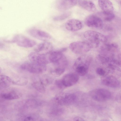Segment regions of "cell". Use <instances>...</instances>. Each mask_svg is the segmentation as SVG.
Segmentation results:
<instances>
[{
    "instance_id": "cell-1",
    "label": "cell",
    "mask_w": 121,
    "mask_h": 121,
    "mask_svg": "<svg viewBox=\"0 0 121 121\" xmlns=\"http://www.w3.org/2000/svg\"><path fill=\"white\" fill-rule=\"evenodd\" d=\"M92 60L91 56L83 55L78 57L74 63L73 68L78 75L83 76L87 72Z\"/></svg>"
},
{
    "instance_id": "cell-2",
    "label": "cell",
    "mask_w": 121,
    "mask_h": 121,
    "mask_svg": "<svg viewBox=\"0 0 121 121\" xmlns=\"http://www.w3.org/2000/svg\"><path fill=\"white\" fill-rule=\"evenodd\" d=\"M84 38L90 44L92 48L98 47L101 43L106 42V36L98 32L92 30L85 31L83 34Z\"/></svg>"
},
{
    "instance_id": "cell-3",
    "label": "cell",
    "mask_w": 121,
    "mask_h": 121,
    "mask_svg": "<svg viewBox=\"0 0 121 121\" xmlns=\"http://www.w3.org/2000/svg\"><path fill=\"white\" fill-rule=\"evenodd\" d=\"M9 43H15L19 46L24 48H31L35 46L36 43L33 40L22 35H17L11 39L6 40Z\"/></svg>"
},
{
    "instance_id": "cell-4",
    "label": "cell",
    "mask_w": 121,
    "mask_h": 121,
    "mask_svg": "<svg viewBox=\"0 0 121 121\" xmlns=\"http://www.w3.org/2000/svg\"><path fill=\"white\" fill-rule=\"evenodd\" d=\"M69 47L72 52L77 54L86 53L92 48L90 44L86 41L72 42L70 44Z\"/></svg>"
},
{
    "instance_id": "cell-5",
    "label": "cell",
    "mask_w": 121,
    "mask_h": 121,
    "mask_svg": "<svg viewBox=\"0 0 121 121\" xmlns=\"http://www.w3.org/2000/svg\"><path fill=\"white\" fill-rule=\"evenodd\" d=\"M21 68L30 73L38 74L43 73L46 70V65L30 62H26L22 64Z\"/></svg>"
},
{
    "instance_id": "cell-6",
    "label": "cell",
    "mask_w": 121,
    "mask_h": 121,
    "mask_svg": "<svg viewBox=\"0 0 121 121\" xmlns=\"http://www.w3.org/2000/svg\"><path fill=\"white\" fill-rule=\"evenodd\" d=\"M91 97L98 102L107 101L111 97V94L108 90L104 88H99L92 91L90 93Z\"/></svg>"
},
{
    "instance_id": "cell-7",
    "label": "cell",
    "mask_w": 121,
    "mask_h": 121,
    "mask_svg": "<svg viewBox=\"0 0 121 121\" xmlns=\"http://www.w3.org/2000/svg\"><path fill=\"white\" fill-rule=\"evenodd\" d=\"M48 54H43L35 52L30 53L28 58L30 61L39 64L46 65L50 63L48 58Z\"/></svg>"
},
{
    "instance_id": "cell-8",
    "label": "cell",
    "mask_w": 121,
    "mask_h": 121,
    "mask_svg": "<svg viewBox=\"0 0 121 121\" xmlns=\"http://www.w3.org/2000/svg\"><path fill=\"white\" fill-rule=\"evenodd\" d=\"M28 32L33 37L44 41H48L52 38L50 35L47 32L38 29H30L28 30Z\"/></svg>"
},
{
    "instance_id": "cell-9",
    "label": "cell",
    "mask_w": 121,
    "mask_h": 121,
    "mask_svg": "<svg viewBox=\"0 0 121 121\" xmlns=\"http://www.w3.org/2000/svg\"><path fill=\"white\" fill-rule=\"evenodd\" d=\"M85 22L87 26L90 27L100 29L103 26V23L101 19L95 15L88 16L85 19Z\"/></svg>"
},
{
    "instance_id": "cell-10",
    "label": "cell",
    "mask_w": 121,
    "mask_h": 121,
    "mask_svg": "<svg viewBox=\"0 0 121 121\" xmlns=\"http://www.w3.org/2000/svg\"><path fill=\"white\" fill-rule=\"evenodd\" d=\"M101 82L103 85L111 88L117 87L120 85V83L118 78L112 75L108 74H106L102 77Z\"/></svg>"
},
{
    "instance_id": "cell-11",
    "label": "cell",
    "mask_w": 121,
    "mask_h": 121,
    "mask_svg": "<svg viewBox=\"0 0 121 121\" xmlns=\"http://www.w3.org/2000/svg\"><path fill=\"white\" fill-rule=\"evenodd\" d=\"M78 0H58L56 4L57 9L60 11H65L75 6Z\"/></svg>"
},
{
    "instance_id": "cell-12",
    "label": "cell",
    "mask_w": 121,
    "mask_h": 121,
    "mask_svg": "<svg viewBox=\"0 0 121 121\" xmlns=\"http://www.w3.org/2000/svg\"><path fill=\"white\" fill-rule=\"evenodd\" d=\"M53 46L48 41H45L38 44L35 48V52L40 54H47L52 51Z\"/></svg>"
},
{
    "instance_id": "cell-13",
    "label": "cell",
    "mask_w": 121,
    "mask_h": 121,
    "mask_svg": "<svg viewBox=\"0 0 121 121\" xmlns=\"http://www.w3.org/2000/svg\"><path fill=\"white\" fill-rule=\"evenodd\" d=\"M82 26V22L79 20L75 19H71L65 23V27L68 30L75 31L81 29Z\"/></svg>"
},
{
    "instance_id": "cell-14",
    "label": "cell",
    "mask_w": 121,
    "mask_h": 121,
    "mask_svg": "<svg viewBox=\"0 0 121 121\" xmlns=\"http://www.w3.org/2000/svg\"><path fill=\"white\" fill-rule=\"evenodd\" d=\"M78 75L74 73H69L65 75L62 79L63 82L65 87L71 86L78 81Z\"/></svg>"
},
{
    "instance_id": "cell-15",
    "label": "cell",
    "mask_w": 121,
    "mask_h": 121,
    "mask_svg": "<svg viewBox=\"0 0 121 121\" xmlns=\"http://www.w3.org/2000/svg\"><path fill=\"white\" fill-rule=\"evenodd\" d=\"M105 69L106 74L111 75L118 79L121 76V69L117 65L114 64H108Z\"/></svg>"
},
{
    "instance_id": "cell-16",
    "label": "cell",
    "mask_w": 121,
    "mask_h": 121,
    "mask_svg": "<svg viewBox=\"0 0 121 121\" xmlns=\"http://www.w3.org/2000/svg\"><path fill=\"white\" fill-rule=\"evenodd\" d=\"M48 58L50 63L57 64L63 58V54L59 50L52 51L48 54Z\"/></svg>"
},
{
    "instance_id": "cell-17",
    "label": "cell",
    "mask_w": 121,
    "mask_h": 121,
    "mask_svg": "<svg viewBox=\"0 0 121 121\" xmlns=\"http://www.w3.org/2000/svg\"><path fill=\"white\" fill-rule=\"evenodd\" d=\"M78 3L81 7L87 11L93 12L96 10L95 5L91 1L88 0H78Z\"/></svg>"
},
{
    "instance_id": "cell-18",
    "label": "cell",
    "mask_w": 121,
    "mask_h": 121,
    "mask_svg": "<svg viewBox=\"0 0 121 121\" xmlns=\"http://www.w3.org/2000/svg\"><path fill=\"white\" fill-rule=\"evenodd\" d=\"M100 7L103 11L111 12L113 10L112 4L109 0H98Z\"/></svg>"
},
{
    "instance_id": "cell-19",
    "label": "cell",
    "mask_w": 121,
    "mask_h": 121,
    "mask_svg": "<svg viewBox=\"0 0 121 121\" xmlns=\"http://www.w3.org/2000/svg\"><path fill=\"white\" fill-rule=\"evenodd\" d=\"M77 97L74 94H68L61 96V105H69L72 104L76 100Z\"/></svg>"
},
{
    "instance_id": "cell-20",
    "label": "cell",
    "mask_w": 121,
    "mask_h": 121,
    "mask_svg": "<svg viewBox=\"0 0 121 121\" xmlns=\"http://www.w3.org/2000/svg\"><path fill=\"white\" fill-rule=\"evenodd\" d=\"M118 48V45L115 43L106 44L101 48L102 52L106 53H112L116 51Z\"/></svg>"
},
{
    "instance_id": "cell-21",
    "label": "cell",
    "mask_w": 121,
    "mask_h": 121,
    "mask_svg": "<svg viewBox=\"0 0 121 121\" xmlns=\"http://www.w3.org/2000/svg\"><path fill=\"white\" fill-rule=\"evenodd\" d=\"M0 96L3 99L8 100L15 99L19 97L18 93L14 91L2 93L0 94Z\"/></svg>"
},
{
    "instance_id": "cell-22",
    "label": "cell",
    "mask_w": 121,
    "mask_h": 121,
    "mask_svg": "<svg viewBox=\"0 0 121 121\" xmlns=\"http://www.w3.org/2000/svg\"><path fill=\"white\" fill-rule=\"evenodd\" d=\"M12 83V80L7 76L1 75L0 77V87L6 88L9 87Z\"/></svg>"
},
{
    "instance_id": "cell-23",
    "label": "cell",
    "mask_w": 121,
    "mask_h": 121,
    "mask_svg": "<svg viewBox=\"0 0 121 121\" xmlns=\"http://www.w3.org/2000/svg\"><path fill=\"white\" fill-rule=\"evenodd\" d=\"M28 82L27 79L25 78L20 77L12 80V83L15 85L24 86L27 84Z\"/></svg>"
},
{
    "instance_id": "cell-24",
    "label": "cell",
    "mask_w": 121,
    "mask_h": 121,
    "mask_svg": "<svg viewBox=\"0 0 121 121\" xmlns=\"http://www.w3.org/2000/svg\"><path fill=\"white\" fill-rule=\"evenodd\" d=\"M32 86L36 90L39 92L44 93L45 91L44 86L40 80L34 82L32 84Z\"/></svg>"
},
{
    "instance_id": "cell-25",
    "label": "cell",
    "mask_w": 121,
    "mask_h": 121,
    "mask_svg": "<svg viewBox=\"0 0 121 121\" xmlns=\"http://www.w3.org/2000/svg\"><path fill=\"white\" fill-rule=\"evenodd\" d=\"M105 20L108 22H110L115 18V15L111 12L103 11L102 12Z\"/></svg>"
},
{
    "instance_id": "cell-26",
    "label": "cell",
    "mask_w": 121,
    "mask_h": 121,
    "mask_svg": "<svg viewBox=\"0 0 121 121\" xmlns=\"http://www.w3.org/2000/svg\"><path fill=\"white\" fill-rule=\"evenodd\" d=\"M71 12L67 11L55 17L54 19L56 21H60L65 20L69 17L71 15Z\"/></svg>"
},
{
    "instance_id": "cell-27",
    "label": "cell",
    "mask_w": 121,
    "mask_h": 121,
    "mask_svg": "<svg viewBox=\"0 0 121 121\" xmlns=\"http://www.w3.org/2000/svg\"><path fill=\"white\" fill-rule=\"evenodd\" d=\"M40 81L44 86L49 85L51 82V79L48 76L44 75L40 78Z\"/></svg>"
},
{
    "instance_id": "cell-28",
    "label": "cell",
    "mask_w": 121,
    "mask_h": 121,
    "mask_svg": "<svg viewBox=\"0 0 121 121\" xmlns=\"http://www.w3.org/2000/svg\"><path fill=\"white\" fill-rule=\"evenodd\" d=\"M37 102L36 101L32 99L27 100L25 103V106L26 107H35L37 105Z\"/></svg>"
},
{
    "instance_id": "cell-29",
    "label": "cell",
    "mask_w": 121,
    "mask_h": 121,
    "mask_svg": "<svg viewBox=\"0 0 121 121\" xmlns=\"http://www.w3.org/2000/svg\"><path fill=\"white\" fill-rule=\"evenodd\" d=\"M113 63L114 64L121 67V54H118L116 57H114Z\"/></svg>"
},
{
    "instance_id": "cell-30",
    "label": "cell",
    "mask_w": 121,
    "mask_h": 121,
    "mask_svg": "<svg viewBox=\"0 0 121 121\" xmlns=\"http://www.w3.org/2000/svg\"><path fill=\"white\" fill-rule=\"evenodd\" d=\"M97 73L99 76L103 77L106 74V72L105 69L101 67L97 68L96 70Z\"/></svg>"
},
{
    "instance_id": "cell-31",
    "label": "cell",
    "mask_w": 121,
    "mask_h": 121,
    "mask_svg": "<svg viewBox=\"0 0 121 121\" xmlns=\"http://www.w3.org/2000/svg\"><path fill=\"white\" fill-rule=\"evenodd\" d=\"M55 84L60 89H63L65 87L63 82L62 79L56 80Z\"/></svg>"
},
{
    "instance_id": "cell-32",
    "label": "cell",
    "mask_w": 121,
    "mask_h": 121,
    "mask_svg": "<svg viewBox=\"0 0 121 121\" xmlns=\"http://www.w3.org/2000/svg\"><path fill=\"white\" fill-rule=\"evenodd\" d=\"M63 109L61 108H59L55 109L52 112V114L55 116H59L62 115L63 112Z\"/></svg>"
},
{
    "instance_id": "cell-33",
    "label": "cell",
    "mask_w": 121,
    "mask_h": 121,
    "mask_svg": "<svg viewBox=\"0 0 121 121\" xmlns=\"http://www.w3.org/2000/svg\"><path fill=\"white\" fill-rule=\"evenodd\" d=\"M65 71V69L63 68H58L55 70L54 72L56 74L60 75L62 74Z\"/></svg>"
},
{
    "instance_id": "cell-34",
    "label": "cell",
    "mask_w": 121,
    "mask_h": 121,
    "mask_svg": "<svg viewBox=\"0 0 121 121\" xmlns=\"http://www.w3.org/2000/svg\"><path fill=\"white\" fill-rule=\"evenodd\" d=\"M116 99L117 102L121 103V90L117 93Z\"/></svg>"
},
{
    "instance_id": "cell-35",
    "label": "cell",
    "mask_w": 121,
    "mask_h": 121,
    "mask_svg": "<svg viewBox=\"0 0 121 121\" xmlns=\"http://www.w3.org/2000/svg\"><path fill=\"white\" fill-rule=\"evenodd\" d=\"M24 121H32L35 120L34 118L31 116H28L25 117L24 119Z\"/></svg>"
},
{
    "instance_id": "cell-36",
    "label": "cell",
    "mask_w": 121,
    "mask_h": 121,
    "mask_svg": "<svg viewBox=\"0 0 121 121\" xmlns=\"http://www.w3.org/2000/svg\"><path fill=\"white\" fill-rule=\"evenodd\" d=\"M74 121H83L84 120L82 118L79 117H76L73 119Z\"/></svg>"
},
{
    "instance_id": "cell-37",
    "label": "cell",
    "mask_w": 121,
    "mask_h": 121,
    "mask_svg": "<svg viewBox=\"0 0 121 121\" xmlns=\"http://www.w3.org/2000/svg\"><path fill=\"white\" fill-rule=\"evenodd\" d=\"M67 49L66 48H64L60 49V50H59V51L62 53L63 52H64L66 51Z\"/></svg>"
},
{
    "instance_id": "cell-38",
    "label": "cell",
    "mask_w": 121,
    "mask_h": 121,
    "mask_svg": "<svg viewBox=\"0 0 121 121\" xmlns=\"http://www.w3.org/2000/svg\"><path fill=\"white\" fill-rule=\"evenodd\" d=\"M120 4L121 5V2H120Z\"/></svg>"
}]
</instances>
